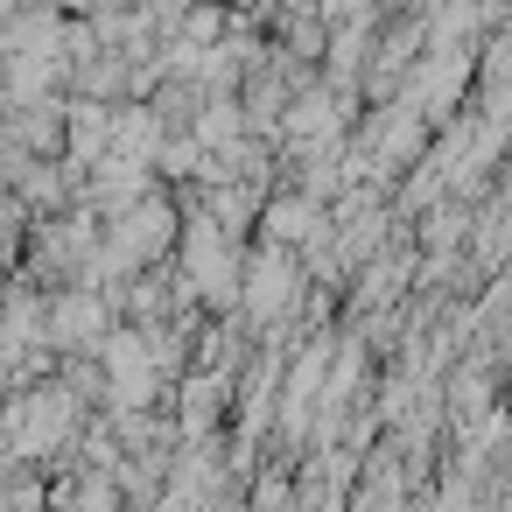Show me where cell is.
Listing matches in <instances>:
<instances>
[{
	"label": "cell",
	"mask_w": 512,
	"mask_h": 512,
	"mask_svg": "<svg viewBox=\"0 0 512 512\" xmlns=\"http://www.w3.org/2000/svg\"><path fill=\"white\" fill-rule=\"evenodd\" d=\"M99 407L78 400V386L64 372H43V379H22L0 393V463H64L78 428L92 421Z\"/></svg>",
	"instance_id": "cell-1"
},
{
	"label": "cell",
	"mask_w": 512,
	"mask_h": 512,
	"mask_svg": "<svg viewBox=\"0 0 512 512\" xmlns=\"http://www.w3.org/2000/svg\"><path fill=\"white\" fill-rule=\"evenodd\" d=\"M22 246H29V211L15 197H0V274L22 260Z\"/></svg>",
	"instance_id": "cell-2"
}]
</instances>
